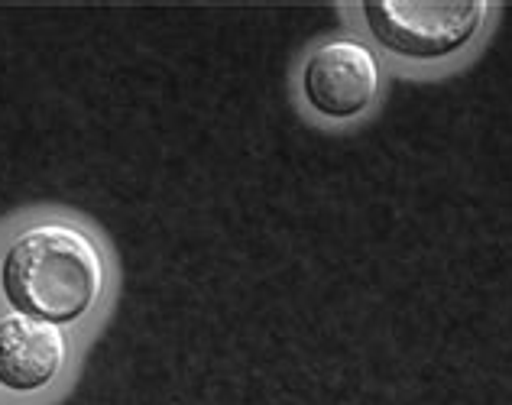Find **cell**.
I'll return each instance as SVG.
<instances>
[{
  "label": "cell",
  "instance_id": "6da1fadb",
  "mask_svg": "<svg viewBox=\"0 0 512 405\" xmlns=\"http://www.w3.org/2000/svg\"><path fill=\"white\" fill-rule=\"evenodd\" d=\"M104 289V260L72 224H39L10 243L0 263V292L17 315L49 324L85 318Z\"/></svg>",
  "mask_w": 512,
  "mask_h": 405
},
{
  "label": "cell",
  "instance_id": "3957f363",
  "mask_svg": "<svg viewBox=\"0 0 512 405\" xmlns=\"http://www.w3.org/2000/svg\"><path fill=\"white\" fill-rule=\"evenodd\" d=\"M376 91H380V65L357 39H331L305 59L302 94L321 117H357L373 104Z\"/></svg>",
  "mask_w": 512,
  "mask_h": 405
},
{
  "label": "cell",
  "instance_id": "277c9868",
  "mask_svg": "<svg viewBox=\"0 0 512 405\" xmlns=\"http://www.w3.org/2000/svg\"><path fill=\"white\" fill-rule=\"evenodd\" d=\"M65 334L59 324L4 315L0 318V386L10 393H36L62 373Z\"/></svg>",
  "mask_w": 512,
  "mask_h": 405
},
{
  "label": "cell",
  "instance_id": "7a4b0ae2",
  "mask_svg": "<svg viewBox=\"0 0 512 405\" xmlns=\"http://www.w3.org/2000/svg\"><path fill=\"white\" fill-rule=\"evenodd\" d=\"M487 17L483 0H367L376 43L406 59H444L464 49Z\"/></svg>",
  "mask_w": 512,
  "mask_h": 405
}]
</instances>
